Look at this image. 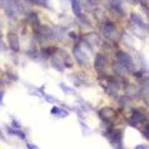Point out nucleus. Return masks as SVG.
Segmentation results:
<instances>
[{
	"label": "nucleus",
	"instance_id": "f257e3e1",
	"mask_svg": "<svg viewBox=\"0 0 149 149\" xmlns=\"http://www.w3.org/2000/svg\"><path fill=\"white\" fill-rule=\"evenodd\" d=\"M116 57L118 60V63H119L125 69H127L128 71L134 69L133 61L129 54L120 50L116 52Z\"/></svg>",
	"mask_w": 149,
	"mask_h": 149
},
{
	"label": "nucleus",
	"instance_id": "f03ea898",
	"mask_svg": "<svg viewBox=\"0 0 149 149\" xmlns=\"http://www.w3.org/2000/svg\"><path fill=\"white\" fill-rule=\"evenodd\" d=\"M7 41L11 49L14 52H17L20 49V44H19V38L15 32L10 31L7 33Z\"/></svg>",
	"mask_w": 149,
	"mask_h": 149
},
{
	"label": "nucleus",
	"instance_id": "7ed1b4c3",
	"mask_svg": "<svg viewBox=\"0 0 149 149\" xmlns=\"http://www.w3.org/2000/svg\"><path fill=\"white\" fill-rule=\"evenodd\" d=\"M98 115L99 117L103 121H109L114 117L116 115V112L112 108L105 107L99 111Z\"/></svg>",
	"mask_w": 149,
	"mask_h": 149
},
{
	"label": "nucleus",
	"instance_id": "20e7f679",
	"mask_svg": "<svg viewBox=\"0 0 149 149\" xmlns=\"http://www.w3.org/2000/svg\"><path fill=\"white\" fill-rule=\"evenodd\" d=\"M73 53L76 60L81 64H85L88 61V58L87 55L81 49V48L79 47H75L73 49Z\"/></svg>",
	"mask_w": 149,
	"mask_h": 149
},
{
	"label": "nucleus",
	"instance_id": "39448f33",
	"mask_svg": "<svg viewBox=\"0 0 149 149\" xmlns=\"http://www.w3.org/2000/svg\"><path fill=\"white\" fill-rule=\"evenodd\" d=\"M94 65L95 68L97 72L103 71L106 65V60L104 58V56H103L101 54H97L95 57V59Z\"/></svg>",
	"mask_w": 149,
	"mask_h": 149
},
{
	"label": "nucleus",
	"instance_id": "423d86ee",
	"mask_svg": "<svg viewBox=\"0 0 149 149\" xmlns=\"http://www.w3.org/2000/svg\"><path fill=\"white\" fill-rule=\"evenodd\" d=\"M104 35L108 38V39H111L115 33V27L113 23H106L104 26V29H103Z\"/></svg>",
	"mask_w": 149,
	"mask_h": 149
},
{
	"label": "nucleus",
	"instance_id": "0eeeda50",
	"mask_svg": "<svg viewBox=\"0 0 149 149\" xmlns=\"http://www.w3.org/2000/svg\"><path fill=\"white\" fill-rule=\"evenodd\" d=\"M109 139L113 143L117 144L121 142L122 140V132L119 130H115L109 133Z\"/></svg>",
	"mask_w": 149,
	"mask_h": 149
},
{
	"label": "nucleus",
	"instance_id": "6e6552de",
	"mask_svg": "<svg viewBox=\"0 0 149 149\" xmlns=\"http://www.w3.org/2000/svg\"><path fill=\"white\" fill-rule=\"evenodd\" d=\"M143 119V115L141 112L138 111H134L130 122L132 124V125L135 126L138 123L141 122Z\"/></svg>",
	"mask_w": 149,
	"mask_h": 149
},
{
	"label": "nucleus",
	"instance_id": "1a4fd4ad",
	"mask_svg": "<svg viewBox=\"0 0 149 149\" xmlns=\"http://www.w3.org/2000/svg\"><path fill=\"white\" fill-rule=\"evenodd\" d=\"M130 18L131 20H132V22H134V23H135V24L138 26H139V27L144 28L146 26L144 21L143 20V19L141 18V16H139L138 15L135 14V13H131Z\"/></svg>",
	"mask_w": 149,
	"mask_h": 149
},
{
	"label": "nucleus",
	"instance_id": "9d476101",
	"mask_svg": "<svg viewBox=\"0 0 149 149\" xmlns=\"http://www.w3.org/2000/svg\"><path fill=\"white\" fill-rule=\"evenodd\" d=\"M112 68L116 74L119 76H124L125 74V68L118 62H113Z\"/></svg>",
	"mask_w": 149,
	"mask_h": 149
},
{
	"label": "nucleus",
	"instance_id": "9b49d317",
	"mask_svg": "<svg viewBox=\"0 0 149 149\" xmlns=\"http://www.w3.org/2000/svg\"><path fill=\"white\" fill-rule=\"evenodd\" d=\"M71 4H72L73 12L74 14L77 16H79L81 14V8L79 3L77 0H71Z\"/></svg>",
	"mask_w": 149,
	"mask_h": 149
},
{
	"label": "nucleus",
	"instance_id": "f8f14e48",
	"mask_svg": "<svg viewBox=\"0 0 149 149\" xmlns=\"http://www.w3.org/2000/svg\"><path fill=\"white\" fill-rule=\"evenodd\" d=\"M141 93L144 99H149V81H145L143 83Z\"/></svg>",
	"mask_w": 149,
	"mask_h": 149
},
{
	"label": "nucleus",
	"instance_id": "ddd939ff",
	"mask_svg": "<svg viewBox=\"0 0 149 149\" xmlns=\"http://www.w3.org/2000/svg\"><path fill=\"white\" fill-rule=\"evenodd\" d=\"M51 65H52L54 68H55L56 70L59 71H63V66L62 64L61 63V62L59 61V60L58 58H52V60H51Z\"/></svg>",
	"mask_w": 149,
	"mask_h": 149
},
{
	"label": "nucleus",
	"instance_id": "4468645a",
	"mask_svg": "<svg viewBox=\"0 0 149 149\" xmlns=\"http://www.w3.org/2000/svg\"><path fill=\"white\" fill-rule=\"evenodd\" d=\"M29 20L30 22V23L33 24V26H37L39 24V20H38V17L36 16V14L34 13H32L29 16Z\"/></svg>",
	"mask_w": 149,
	"mask_h": 149
},
{
	"label": "nucleus",
	"instance_id": "2eb2a0df",
	"mask_svg": "<svg viewBox=\"0 0 149 149\" xmlns=\"http://www.w3.org/2000/svg\"><path fill=\"white\" fill-rule=\"evenodd\" d=\"M10 132L11 134H13V135H17L18 137H20L21 139H24L25 138H26V136H25V134L23 133V132H21V131H19V130H10Z\"/></svg>",
	"mask_w": 149,
	"mask_h": 149
},
{
	"label": "nucleus",
	"instance_id": "dca6fc26",
	"mask_svg": "<svg viewBox=\"0 0 149 149\" xmlns=\"http://www.w3.org/2000/svg\"><path fill=\"white\" fill-rule=\"evenodd\" d=\"M61 109H59L58 107H56V106H54V107L51 109L50 113L53 115H58V116L60 112H61Z\"/></svg>",
	"mask_w": 149,
	"mask_h": 149
},
{
	"label": "nucleus",
	"instance_id": "f3484780",
	"mask_svg": "<svg viewBox=\"0 0 149 149\" xmlns=\"http://www.w3.org/2000/svg\"><path fill=\"white\" fill-rule=\"evenodd\" d=\"M61 89H62L63 90L64 92H65V93H74V90H72V89L69 88L68 87H67V86H65L64 84H61Z\"/></svg>",
	"mask_w": 149,
	"mask_h": 149
},
{
	"label": "nucleus",
	"instance_id": "a211bd4d",
	"mask_svg": "<svg viewBox=\"0 0 149 149\" xmlns=\"http://www.w3.org/2000/svg\"><path fill=\"white\" fill-rule=\"evenodd\" d=\"M135 149H148V146L144 144H141V145L136 146Z\"/></svg>",
	"mask_w": 149,
	"mask_h": 149
},
{
	"label": "nucleus",
	"instance_id": "6ab92c4d",
	"mask_svg": "<svg viewBox=\"0 0 149 149\" xmlns=\"http://www.w3.org/2000/svg\"><path fill=\"white\" fill-rule=\"evenodd\" d=\"M143 135L144 136L146 137V138H148L149 140V127L148 128H146V130L145 131L143 132Z\"/></svg>",
	"mask_w": 149,
	"mask_h": 149
},
{
	"label": "nucleus",
	"instance_id": "aec40b11",
	"mask_svg": "<svg viewBox=\"0 0 149 149\" xmlns=\"http://www.w3.org/2000/svg\"><path fill=\"white\" fill-rule=\"evenodd\" d=\"M3 99H4V93L0 91V105L3 104Z\"/></svg>",
	"mask_w": 149,
	"mask_h": 149
},
{
	"label": "nucleus",
	"instance_id": "412c9836",
	"mask_svg": "<svg viewBox=\"0 0 149 149\" xmlns=\"http://www.w3.org/2000/svg\"><path fill=\"white\" fill-rule=\"evenodd\" d=\"M26 147H27L28 149H36V148L34 146L31 145V144L30 143L26 144Z\"/></svg>",
	"mask_w": 149,
	"mask_h": 149
},
{
	"label": "nucleus",
	"instance_id": "4be33fe9",
	"mask_svg": "<svg viewBox=\"0 0 149 149\" xmlns=\"http://www.w3.org/2000/svg\"><path fill=\"white\" fill-rule=\"evenodd\" d=\"M35 2L38 3V4H45V0H33Z\"/></svg>",
	"mask_w": 149,
	"mask_h": 149
},
{
	"label": "nucleus",
	"instance_id": "5701e85b",
	"mask_svg": "<svg viewBox=\"0 0 149 149\" xmlns=\"http://www.w3.org/2000/svg\"><path fill=\"white\" fill-rule=\"evenodd\" d=\"M118 149H122V148H121V147H119V148H118Z\"/></svg>",
	"mask_w": 149,
	"mask_h": 149
}]
</instances>
